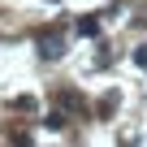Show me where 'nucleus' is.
I'll return each instance as SVG.
<instances>
[{"instance_id":"obj_3","label":"nucleus","mask_w":147,"mask_h":147,"mask_svg":"<svg viewBox=\"0 0 147 147\" xmlns=\"http://www.w3.org/2000/svg\"><path fill=\"white\" fill-rule=\"evenodd\" d=\"M134 65H143V69H147V48H134Z\"/></svg>"},{"instance_id":"obj_1","label":"nucleus","mask_w":147,"mask_h":147,"mask_svg":"<svg viewBox=\"0 0 147 147\" xmlns=\"http://www.w3.org/2000/svg\"><path fill=\"white\" fill-rule=\"evenodd\" d=\"M39 52H43V61H56V56L65 52V48H61V35H56V30H43V35H39Z\"/></svg>"},{"instance_id":"obj_2","label":"nucleus","mask_w":147,"mask_h":147,"mask_svg":"<svg viewBox=\"0 0 147 147\" xmlns=\"http://www.w3.org/2000/svg\"><path fill=\"white\" fill-rule=\"evenodd\" d=\"M78 35H100V18H78Z\"/></svg>"}]
</instances>
